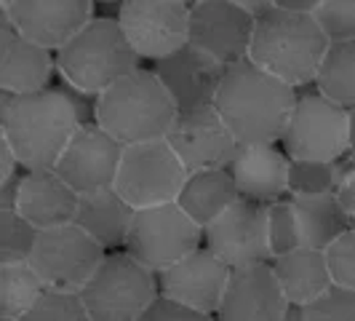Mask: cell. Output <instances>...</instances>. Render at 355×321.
<instances>
[{
	"label": "cell",
	"mask_w": 355,
	"mask_h": 321,
	"mask_svg": "<svg viewBox=\"0 0 355 321\" xmlns=\"http://www.w3.org/2000/svg\"><path fill=\"white\" fill-rule=\"evenodd\" d=\"M107 254L80 225L70 222L37 233L30 265L49 292L80 295Z\"/></svg>",
	"instance_id": "52a82bcc"
},
{
	"label": "cell",
	"mask_w": 355,
	"mask_h": 321,
	"mask_svg": "<svg viewBox=\"0 0 355 321\" xmlns=\"http://www.w3.org/2000/svg\"><path fill=\"white\" fill-rule=\"evenodd\" d=\"M49 289L30 263L0 265V319H24Z\"/></svg>",
	"instance_id": "4316f807"
},
{
	"label": "cell",
	"mask_w": 355,
	"mask_h": 321,
	"mask_svg": "<svg viewBox=\"0 0 355 321\" xmlns=\"http://www.w3.org/2000/svg\"><path fill=\"white\" fill-rule=\"evenodd\" d=\"M166 140L190 174L209 169H227L241 145L214 105L193 113H179L177 124Z\"/></svg>",
	"instance_id": "e0dca14e"
},
{
	"label": "cell",
	"mask_w": 355,
	"mask_h": 321,
	"mask_svg": "<svg viewBox=\"0 0 355 321\" xmlns=\"http://www.w3.org/2000/svg\"><path fill=\"white\" fill-rule=\"evenodd\" d=\"M230 270L232 268L222 263L209 247H200L179 260L177 265L158 273L160 297L216 319L230 281Z\"/></svg>",
	"instance_id": "2e32d148"
},
{
	"label": "cell",
	"mask_w": 355,
	"mask_h": 321,
	"mask_svg": "<svg viewBox=\"0 0 355 321\" xmlns=\"http://www.w3.org/2000/svg\"><path fill=\"white\" fill-rule=\"evenodd\" d=\"M334 196H337L339 206L347 212V217H353L355 214V160L347 163V169H345V174L339 179Z\"/></svg>",
	"instance_id": "8d00e7d4"
},
{
	"label": "cell",
	"mask_w": 355,
	"mask_h": 321,
	"mask_svg": "<svg viewBox=\"0 0 355 321\" xmlns=\"http://www.w3.org/2000/svg\"><path fill=\"white\" fill-rule=\"evenodd\" d=\"M91 0H0V19L21 38L59 54L96 17Z\"/></svg>",
	"instance_id": "7c38bea8"
},
{
	"label": "cell",
	"mask_w": 355,
	"mask_h": 321,
	"mask_svg": "<svg viewBox=\"0 0 355 321\" xmlns=\"http://www.w3.org/2000/svg\"><path fill=\"white\" fill-rule=\"evenodd\" d=\"M115 19L137 56L150 65L190 46V3L184 0H125Z\"/></svg>",
	"instance_id": "8fae6325"
},
{
	"label": "cell",
	"mask_w": 355,
	"mask_h": 321,
	"mask_svg": "<svg viewBox=\"0 0 355 321\" xmlns=\"http://www.w3.org/2000/svg\"><path fill=\"white\" fill-rule=\"evenodd\" d=\"M284 321H304V311L300 308V305H288Z\"/></svg>",
	"instance_id": "b9f144b4"
},
{
	"label": "cell",
	"mask_w": 355,
	"mask_h": 321,
	"mask_svg": "<svg viewBox=\"0 0 355 321\" xmlns=\"http://www.w3.org/2000/svg\"><path fill=\"white\" fill-rule=\"evenodd\" d=\"M123 145L112 140L102 126L83 121L56 160L53 172L70 185L78 196H91L115 188L118 169L123 160Z\"/></svg>",
	"instance_id": "4fadbf2b"
},
{
	"label": "cell",
	"mask_w": 355,
	"mask_h": 321,
	"mask_svg": "<svg viewBox=\"0 0 355 321\" xmlns=\"http://www.w3.org/2000/svg\"><path fill=\"white\" fill-rule=\"evenodd\" d=\"M37 228L19 212H0V265L30 263L37 241Z\"/></svg>",
	"instance_id": "f546056e"
},
{
	"label": "cell",
	"mask_w": 355,
	"mask_h": 321,
	"mask_svg": "<svg viewBox=\"0 0 355 321\" xmlns=\"http://www.w3.org/2000/svg\"><path fill=\"white\" fill-rule=\"evenodd\" d=\"M203 247L230 268L272 263L267 244V204L238 198L203 231Z\"/></svg>",
	"instance_id": "9a60e30c"
},
{
	"label": "cell",
	"mask_w": 355,
	"mask_h": 321,
	"mask_svg": "<svg viewBox=\"0 0 355 321\" xmlns=\"http://www.w3.org/2000/svg\"><path fill=\"white\" fill-rule=\"evenodd\" d=\"M83 118L70 94L46 89L14 97L0 91V137L14 147L24 172L53 169Z\"/></svg>",
	"instance_id": "6da1fadb"
},
{
	"label": "cell",
	"mask_w": 355,
	"mask_h": 321,
	"mask_svg": "<svg viewBox=\"0 0 355 321\" xmlns=\"http://www.w3.org/2000/svg\"><path fill=\"white\" fill-rule=\"evenodd\" d=\"M56 72V54L21 38L11 22L0 19V91L24 97L46 91Z\"/></svg>",
	"instance_id": "44dd1931"
},
{
	"label": "cell",
	"mask_w": 355,
	"mask_h": 321,
	"mask_svg": "<svg viewBox=\"0 0 355 321\" xmlns=\"http://www.w3.org/2000/svg\"><path fill=\"white\" fill-rule=\"evenodd\" d=\"M297 99L300 91L246 59L227 67L214 107L241 145H281Z\"/></svg>",
	"instance_id": "7a4b0ae2"
},
{
	"label": "cell",
	"mask_w": 355,
	"mask_h": 321,
	"mask_svg": "<svg viewBox=\"0 0 355 321\" xmlns=\"http://www.w3.org/2000/svg\"><path fill=\"white\" fill-rule=\"evenodd\" d=\"M139 321H216V319H214V316H203V313H198V311L182 308V305L160 297L158 303L153 305Z\"/></svg>",
	"instance_id": "d590c367"
},
{
	"label": "cell",
	"mask_w": 355,
	"mask_h": 321,
	"mask_svg": "<svg viewBox=\"0 0 355 321\" xmlns=\"http://www.w3.org/2000/svg\"><path fill=\"white\" fill-rule=\"evenodd\" d=\"M320 0H275L278 8L291 11V14H315Z\"/></svg>",
	"instance_id": "f35d334b"
},
{
	"label": "cell",
	"mask_w": 355,
	"mask_h": 321,
	"mask_svg": "<svg viewBox=\"0 0 355 321\" xmlns=\"http://www.w3.org/2000/svg\"><path fill=\"white\" fill-rule=\"evenodd\" d=\"M203 247V228H198L179 204H163L134 214L123 252L153 273H163L187 254Z\"/></svg>",
	"instance_id": "9c48e42d"
},
{
	"label": "cell",
	"mask_w": 355,
	"mask_h": 321,
	"mask_svg": "<svg viewBox=\"0 0 355 321\" xmlns=\"http://www.w3.org/2000/svg\"><path fill=\"white\" fill-rule=\"evenodd\" d=\"M257 19L235 0H193L190 3V46L214 56L225 67L246 62Z\"/></svg>",
	"instance_id": "5bb4252c"
},
{
	"label": "cell",
	"mask_w": 355,
	"mask_h": 321,
	"mask_svg": "<svg viewBox=\"0 0 355 321\" xmlns=\"http://www.w3.org/2000/svg\"><path fill=\"white\" fill-rule=\"evenodd\" d=\"M315 91L345 110H355V40L331 43L320 62Z\"/></svg>",
	"instance_id": "83f0119b"
},
{
	"label": "cell",
	"mask_w": 355,
	"mask_h": 321,
	"mask_svg": "<svg viewBox=\"0 0 355 321\" xmlns=\"http://www.w3.org/2000/svg\"><path fill=\"white\" fill-rule=\"evenodd\" d=\"M177 118L174 99L150 67L134 70L94 99V124L123 147L166 140Z\"/></svg>",
	"instance_id": "277c9868"
},
{
	"label": "cell",
	"mask_w": 355,
	"mask_h": 321,
	"mask_svg": "<svg viewBox=\"0 0 355 321\" xmlns=\"http://www.w3.org/2000/svg\"><path fill=\"white\" fill-rule=\"evenodd\" d=\"M134 70H139V56L115 17L96 14L56 54V72L64 83L94 99Z\"/></svg>",
	"instance_id": "5b68a950"
},
{
	"label": "cell",
	"mask_w": 355,
	"mask_h": 321,
	"mask_svg": "<svg viewBox=\"0 0 355 321\" xmlns=\"http://www.w3.org/2000/svg\"><path fill=\"white\" fill-rule=\"evenodd\" d=\"M288 305L272 263L232 268L216 321H284Z\"/></svg>",
	"instance_id": "d6986e66"
},
{
	"label": "cell",
	"mask_w": 355,
	"mask_h": 321,
	"mask_svg": "<svg viewBox=\"0 0 355 321\" xmlns=\"http://www.w3.org/2000/svg\"><path fill=\"white\" fill-rule=\"evenodd\" d=\"M304 321H355V292L331 286L315 303L304 305Z\"/></svg>",
	"instance_id": "836d02e7"
},
{
	"label": "cell",
	"mask_w": 355,
	"mask_h": 321,
	"mask_svg": "<svg viewBox=\"0 0 355 321\" xmlns=\"http://www.w3.org/2000/svg\"><path fill=\"white\" fill-rule=\"evenodd\" d=\"M329 46L313 14H291L272 3L254 24L249 62L300 91L310 83L315 86Z\"/></svg>",
	"instance_id": "3957f363"
},
{
	"label": "cell",
	"mask_w": 355,
	"mask_h": 321,
	"mask_svg": "<svg viewBox=\"0 0 355 321\" xmlns=\"http://www.w3.org/2000/svg\"><path fill=\"white\" fill-rule=\"evenodd\" d=\"M235 3H238V6H241L246 14H249V17L259 19L265 11H270V8H272V3H275V0H235Z\"/></svg>",
	"instance_id": "ab89813d"
},
{
	"label": "cell",
	"mask_w": 355,
	"mask_h": 321,
	"mask_svg": "<svg viewBox=\"0 0 355 321\" xmlns=\"http://www.w3.org/2000/svg\"><path fill=\"white\" fill-rule=\"evenodd\" d=\"M0 321H19V319H0Z\"/></svg>",
	"instance_id": "ee69618b"
},
{
	"label": "cell",
	"mask_w": 355,
	"mask_h": 321,
	"mask_svg": "<svg viewBox=\"0 0 355 321\" xmlns=\"http://www.w3.org/2000/svg\"><path fill=\"white\" fill-rule=\"evenodd\" d=\"M288 169L291 160L278 145H238L227 166L241 198L257 204L288 198Z\"/></svg>",
	"instance_id": "ffe728a7"
},
{
	"label": "cell",
	"mask_w": 355,
	"mask_h": 321,
	"mask_svg": "<svg viewBox=\"0 0 355 321\" xmlns=\"http://www.w3.org/2000/svg\"><path fill=\"white\" fill-rule=\"evenodd\" d=\"M78 204L80 196L53 169L24 172L19 179L17 212L37 231L75 222Z\"/></svg>",
	"instance_id": "7402d4cb"
},
{
	"label": "cell",
	"mask_w": 355,
	"mask_h": 321,
	"mask_svg": "<svg viewBox=\"0 0 355 321\" xmlns=\"http://www.w3.org/2000/svg\"><path fill=\"white\" fill-rule=\"evenodd\" d=\"M238 198H241V193H238V185H235L230 172L227 169H209V172H193L187 177L177 204L198 228L206 231Z\"/></svg>",
	"instance_id": "d4e9b609"
},
{
	"label": "cell",
	"mask_w": 355,
	"mask_h": 321,
	"mask_svg": "<svg viewBox=\"0 0 355 321\" xmlns=\"http://www.w3.org/2000/svg\"><path fill=\"white\" fill-rule=\"evenodd\" d=\"M150 70L168 91L179 113H193L214 105L227 67L196 46H184L174 56L155 62Z\"/></svg>",
	"instance_id": "ac0fdd59"
},
{
	"label": "cell",
	"mask_w": 355,
	"mask_h": 321,
	"mask_svg": "<svg viewBox=\"0 0 355 321\" xmlns=\"http://www.w3.org/2000/svg\"><path fill=\"white\" fill-rule=\"evenodd\" d=\"M347 137H350V153H347V158L355 160V110H347Z\"/></svg>",
	"instance_id": "60d3db41"
},
{
	"label": "cell",
	"mask_w": 355,
	"mask_h": 321,
	"mask_svg": "<svg viewBox=\"0 0 355 321\" xmlns=\"http://www.w3.org/2000/svg\"><path fill=\"white\" fill-rule=\"evenodd\" d=\"M313 17L329 43L355 40V0H320Z\"/></svg>",
	"instance_id": "1f68e13d"
},
{
	"label": "cell",
	"mask_w": 355,
	"mask_h": 321,
	"mask_svg": "<svg viewBox=\"0 0 355 321\" xmlns=\"http://www.w3.org/2000/svg\"><path fill=\"white\" fill-rule=\"evenodd\" d=\"M21 321H91L80 295L67 292H46L40 303Z\"/></svg>",
	"instance_id": "d6a6232c"
},
{
	"label": "cell",
	"mask_w": 355,
	"mask_h": 321,
	"mask_svg": "<svg viewBox=\"0 0 355 321\" xmlns=\"http://www.w3.org/2000/svg\"><path fill=\"white\" fill-rule=\"evenodd\" d=\"M137 209L115 188L80 196L75 225H80L105 252H123Z\"/></svg>",
	"instance_id": "603a6c76"
},
{
	"label": "cell",
	"mask_w": 355,
	"mask_h": 321,
	"mask_svg": "<svg viewBox=\"0 0 355 321\" xmlns=\"http://www.w3.org/2000/svg\"><path fill=\"white\" fill-rule=\"evenodd\" d=\"M281 147L288 160H318L334 163L350 153L347 110L334 105L323 94H300L288 118Z\"/></svg>",
	"instance_id": "30bf717a"
},
{
	"label": "cell",
	"mask_w": 355,
	"mask_h": 321,
	"mask_svg": "<svg viewBox=\"0 0 355 321\" xmlns=\"http://www.w3.org/2000/svg\"><path fill=\"white\" fill-rule=\"evenodd\" d=\"M267 244H270V257L272 260L302 247L291 198H281L275 204H267Z\"/></svg>",
	"instance_id": "4dcf8cb0"
},
{
	"label": "cell",
	"mask_w": 355,
	"mask_h": 321,
	"mask_svg": "<svg viewBox=\"0 0 355 321\" xmlns=\"http://www.w3.org/2000/svg\"><path fill=\"white\" fill-rule=\"evenodd\" d=\"M326 263L331 273V284L339 289L355 292V233H342L337 241L326 249Z\"/></svg>",
	"instance_id": "e575fe53"
},
{
	"label": "cell",
	"mask_w": 355,
	"mask_h": 321,
	"mask_svg": "<svg viewBox=\"0 0 355 321\" xmlns=\"http://www.w3.org/2000/svg\"><path fill=\"white\" fill-rule=\"evenodd\" d=\"M294 204L300 244L304 249L326 252L342 233L350 231V217L339 206L337 196H288Z\"/></svg>",
	"instance_id": "484cf974"
},
{
	"label": "cell",
	"mask_w": 355,
	"mask_h": 321,
	"mask_svg": "<svg viewBox=\"0 0 355 321\" xmlns=\"http://www.w3.org/2000/svg\"><path fill=\"white\" fill-rule=\"evenodd\" d=\"M80 300L91 321H139L160 300L158 273L128 252H110L80 292Z\"/></svg>",
	"instance_id": "8992f818"
},
{
	"label": "cell",
	"mask_w": 355,
	"mask_h": 321,
	"mask_svg": "<svg viewBox=\"0 0 355 321\" xmlns=\"http://www.w3.org/2000/svg\"><path fill=\"white\" fill-rule=\"evenodd\" d=\"M190 172L179 160L168 140L131 145L123 150L115 190L139 212L163 204H177Z\"/></svg>",
	"instance_id": "ba28073f"
},
{
	"label": "cell",
	"mask_w": 355,
	"mask_h": 321,
	"mask_svg": "<svg viewBox=\"0 0 355 321\" xmlns=\"http://www.w3.org/2000/svg\"><path fill=\"white\" fill-rule=\"evenodd\" d=\"M350 158L345 156L334 163L318 160H291L288 169V196H331L345 174Z\"/></svg>",
	"instance_id": "f1b7e54d"
},
{
	"label": "cell",
	"mask_w": 355,
	"mask_h": 321,
	"mask_svg": "<svg viewBox=\"0 0 355 321\" xmlns=\"http://www.w3.org/2000/svg\"><path fill=\"white\" fill-rule=\"evenodd\" d=\"M272 270L278 276V284L284 289L286 300L291 305H300V308L315 303L320 295H326L334 286L329 263H326V252L318 249L300 247L284 257H275Z\"/></svg>",
	"instance_id": "cb8c5ba5"
},
{
	"label": "cell",
	"mask_w": 355,
	"mask_h": 321,
	"mask_svg": "<svg viewBox=\"0 0 355 321\" xmlns=\"http://www.w3.org/2000/svg\"><path fill=\"white\" fill-rule=\"evenodd\" d=\"M350 231L355 233V214H353V217H350Z\"/></svg>",
	"instance_id": "7bdbcfd3"
},
{
	"label": "cell",
	"mask_w": 355,
	"mask_h": 321,
	"mask_svg": "<svg viewBox=\"0 0 355 321\" xmlns=\"http://www.w3.org/2000/svg\"><path fill=\"white\" fill-rule=\"evenodd\" d=\"M21 177V163L14 147L0 137V182H11V179Z\"/></svg>",
	"instance_id": "74e56055"
}]
</instances>
